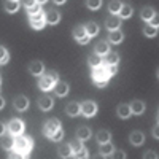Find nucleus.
I'll use <instances>...</instances> for the list:
<instances>
[{
  "label": "nucleus",
  "instance_id": "obj_37",
  "mask_svg": "<svg viewBox=\"0 0 159 159\" xmlns=\"http://www.w3.org/2000/svg\"><path fill=\"white\" fill-rule=\"evenodd\" d=\"M70 147H72V151H73V154H75V153H78L80 150L83 148V143H81V140L76 139V140H73V142L70 143Z\"/></svg>",
  "mask_w": 159,
  "mask_h": 159
},
{
  "label": "nucleus",
  "instance_id": "obj_42",
  "mask_svg": "<svg viewBox=\"0 0 159 159\" xmlns=\"http://www.w3.org/2000/svg\"><path fill=\"white\" fill-rule=\"evenodd\" d=\"M143 159H157V154L156 151H147L143 154Z\"/></svg>",
  "mask_w": 159,
  "mask_h": 159
},
{
  "label": "nucleus",
  "instance_id": "obj_15",
  "mask_svg": "<svg viewBox=\"0 0 159 159\" xmlns=\"http://www.w3.org/2000/svg\"><path fill=\"white\" fill-rule=\"evenodd\" d=\"M59 21H61V15H59V11H56V10H49V11L46 13V22H48V24L56 25Z\"/></svg>",
  "mask_w": 159,
  "mask_h": 159
},
{
  "label": "nucleus",
  "instance_id": "obj_29",
  "mask_svg": "<svg viewBox=\"0 0 159 159\" xmlns=\"http://www.w3.org/2000/svg\"><path fill=\"white\" fill-rule=\"evenodd\" d=\"M113 151H115V148H113L111 143H103V145H100V154H103V156H111Z\"/></svg>",
  "mask_w": 159,
  "mask_h": 159
},
{
  "label": "nucleus",
  "instance_id": "obj_34",
  "mask_svg": "<svg viewBox=\"0 0 159 159\" xmlns=\"http://www.w3.org/2000/svg\"><path fill=\"white\" fill-rule=\"evenodd\" d=\"M143 34L147 35V37H150V38H153V37H156V34H157V29L156 27H153V25H147V27L143 29Z\"/></svg>",
  "mask_w": 159,
  "mask_h": 159
},
{
  "label": "nucleus",
  "instance_id": "obj_48",
  "mask_svg": "<svg viewBox=\"0 0 159 159\" xmlns=\"http://www.w3.org/2000/svg\"><path fill=\"white\" fill-rule=\"evenodd\" d=\"M49 75H51V76H52V78H54V81H56V83H57V78H59V76H57V73H56V72H51V73H49Z\"/></svg>",
  "mask_w": 159,
  "mask_h": 159
},
{
  "label": "nucleus",
  "instance_id": "obj_10",
  "mask_svg": "<svg viewBox=\"0 0 159 159\" xmlns=\"http://www.w3.org/2000/svg\"><path fill=\"white\" fill-rule=\"evenodd\" d=\"M29 72H30L32 75H35V76L43 75V72H45V65H43V62H42V61H34V62H30V65H29Z\"/></svg>",
  "mask_w": 159,
  "mask_h": 159
},
{
  "label": "nucleus",
  "instance_id": "obj_11",
  "mask_svg": "<svg viewBox=\"0 0 159 159\" xmlns=\"http://www.w3.org/2000/svg\"><path fill=\"white\" fill-rule=\"evenodd\" d=\"M119 25H121V18L119 16H110L107 21H105V27H107L110 32L119 30Z\"/></svg>",
  "mask_w": 159,
  "mask_h": 159
},
{
  "label": "nucleus",
  "instance_id": "obj_4",
  "mask_svg": "<svg viewBox=\"0 0 159 159\" xmlns=\"http://www.w3.org/2000/svg\"><path fill=\"white\" fill-rule=\"evenodd\" d=\"M73 37L80 45H88L89 38H91L86 32V27H83V25H76V27L73 29Z\"/></svg>",
  "mask_w": 159,
  "mask_h": 159
},
{
  "label": "nucleus",
  "instance_id": "obj_27",
  "mask_svg": "<svg viewBox=\"0 0 159 159\" xmlns=\"http://www.w3.org/2000/svg\"><path fill=\"white\" fill-rule=\"evenodd\" d=\"M84 27H86V32H88L89 37H96L99 34V25L96 22H88Z\"/></svg>",
  "mask_w": 159,
  "mask_h": 159
},
{
  "label": "nucleus",
  "instance_id": "obj_16",
  "mask_svg": "<svg viewBox=\"0 0 159 159\" xmlns=\"http://www.w3.org/2000/svg\"><path fill=\"white\" fill-rule=\"evenodd\" d=\"M123 40H124V35H123L121 30H113V32H110V35H108V42H110L111 45H119Z\"/></svg>",
  "mask_w": 159,
  "mask_h": 159
},
{
  "label": "nucleus",
  "instance_id": "obj_52",
  "mask_svg": "<svg viewBox=\"0 0 159 159\" xmlns=\"http://www.w3.org/2000/svg\"><path fill=\"white\" fill-rule=\"evenodd\" d=\"M157 121H159V116H157Z\"/></svg>",
  "mask_w": 159,
  "mask_h": 159
},
{
  "label": "nucleus",
  "instance_id": "obj_44",
  "mask_svg": "<svg viewBox=\"0 0 159 159\" xmlns=\"http://www.w3.org/2000/svg\"><path fill=\"white\" fill-rule=\"evenodd\" d=\"M153 137H154V139H159V124H156V126L153 127Z\"/></svg>",
  "mask_w": 159,
  "mask_h": 159
},
{
  "label": "nucleus",
  "instance_id": "obj_24",
  "mask_svg": "<svg viewBox=\"0 0 159 159\" xmlns=\"http://www.w3.org/2000/svg\"><path fill=\"white\" fill-rule=\"evenodd\" d=\"M140 16H142V19H145V21H151L154 16H156V13H154V10L151 8V7H145L143 10H142V13H140Z\"/></svg>",
  "mask_w": 159,
  "mask_h": 159
},
{
  "label": "nucleus",
  "instance_id": "obj_2",
  "mask_svg": "<svg viewBox=\"0 0 159 159\" xmlns=\"http://www.w3.org/2000/svg\"><path fill=\"white\" fill-rule=\"evenodd\" d=\"M110 72H108V65H100V67L94 69L92 70V80H94V83H99V81H107L110 80Z\"/></svg>",
  "mask_w": 159,
  "mask_h": 159
},
{
  "label": "nucleus",
  "instance_id": "obj_1",
  "mask_svg": "<svg viewBox=\"0 0 159 159\" xmlns=\"http://www.w3.org/2000/svg\"><path fill=\"white\" fill-rule=\"evenodd\" d=\"M32 147H34L32 139L24 137V135H18V137H15V150H16V151L24 153V154H29L30 150H32Z\"/></svg>",
  "mask_w": 159,
  "mask_h": 159
},
{
  "label": "nucleus",
  "instance_id": "obj_28",
  "mask_svg": "<svg viewBox=\"0 0 159 159\" xmlns=\"http://www.w3.org/2000/svg\"><path fill=\"white\" fill-rule=\"evenodd\" d=\"M5 10L8 13H16L19 10V2H16V0H8V2H5Z\"/></svg>",
  "mask_w": 159,
  "mask_h": 159
},
{
  "label": "nucleus",
  "instance_id": "obj_18",
  "mask_svg": "<svg viewBox=\"0 0 159 159\" xmlns=\"http://www.w3.org/2000/svg\"><path fill=\"white\" fill-rule=\"evenodd\" d=\"M65 111H67L69 116H76V115H80V111H81V105H80L78 102H70L67 105V108H65Z\"/></svg>",
  "mask_w": 159,
  "mask_h": 159
},
{
  "label": "nucleus",
  "instance_id": "obj_30",
  "mask_svg": "<svg viewBox=\"0 0 159 159\" xmlns=\"http://www.w3.org/2000/svg\"><path fill=\"white\" fill-rule=\"evenodd\" d=\"M121 8H123V3L121 2H110L108 3V10H110V13L113 16H116L119 11H121Z\"/></svg>",
  "mask_w": 159,
  "mask_h": 159
},
{
  "label": "nucleus",
  "instance_id": "obj_19",
  "mask_svg": "<svg viewBox=\"0 0 159 159\" xmlns=\"http://www.w3.org/2000/svg\"><path fill=\"white\" fill-rule=\"evenodd\" d=\"M132 115V110H130V105H126V103H121L118 107V116L121 119H127L129 116Z\"/></svg>",
  "mask_w": 159,
  "mask_h": 159
},
{
  "label": "nucleus",
  "instance_id": "obj_14",
  "mask_svg": "<svg viewBox=\"0 0 159 159\" xmlns=\"http://www.w3.org/2000/svg\"><path fill=\"white\" fill-rule=\"evenodd\" d=\"M38 107H40V110H43V111L51 110V108H52V99L48 97V96L40 97V99H38Z\"/></svg>",
  "mask_w": 159,
  "mask_h": 159
},
{
  "label": "nucleus",
  "instance_id": "obj_22",
  "mask_svg": "<svg viewBox=\"0 0 159 159\" xmlns=\"http://www.w3.org/2000/svg\"><path fill=\"white\" fill-rule=\"evenodd\" d=\"M91 137V129L89 127H86V126H83V127H80L78 130H76V139L78 140H88Z\"/></svg>",
  "mask_w": 159,
  "mask_h": 159
},
{
  "label": "nucleus",
  "instance_id": "obj_47",
  "mask_svg": "<svg viewBox=\"0 0 159 159\" xmlns=\"http://www.w3.org/2000/svg\"><path fill=\"white\" fill-rule=\"evenodd\" d=\"M105 157H107V156H103V154H100V153H99V154H96L92 159H105Z\"/></svg>",
  "mask_w": 159,
  "mask_h": 159
},
{
  "label": "nucleus",
  "instance_id": "obj_38",
  "mask_svg": "<svg viewBox=\"0 0 159 159\" xmlns=\"http://www.w3.org/2000/svg\"><path fill=\"white\" fill-rule=\"evenodd\" d=\"M88 156H89V153H88V150H86L84 147H83L81 150H80L78 153H75V154H73V157H75V159H88Z\"/></svg>",
  "mask_w": 159,
  "mask_h": 159
},
{
  "label": "nucleus",
  "instance_id": "obj_40",
  "mask_svg": "<svg viewBox=\"0 0 159 159\" xmlns=\"http://www.w3.org/2000/svg\"><path fill=\"white\" fill-rule=\"evenodd\" d=\"M111 159H126V153L123 150H115L111 154Z\"/></svg>",
  "mask_w": 159,
  "mask_h": 159
},
{
  "label": "nucleus",
  "instance_id": "obj_41",
  "mask_svg": "<svg viewBox=\"0 0 159 159\" xmlns=\"http://www.w3.org/2000/svg\"><path fill=\"white\" fill-rule=\"evenodd\" d=\"M62 137H64V130L61 129V130H57L54 135H52L49 140H52V142H59V140H62Z\"/></svg>",
  "mask_w": 159,
  "mask_h": 159
},
{
  "label": "nucleus",
  "instance_id": "obj_3",
  "mask_svg": "<svg viewBox=\"0 0 159 159\" xmlns=\"http://www.w3.org/2000/svg\"><path fill=\"white\" fill-rule=\"evenodd\" d=\"M62 127H61V121L57 118H52V119H49V121L45 124V127H43V134L48 137V139H51L52 135L56 134L57 130H61Z\"/></svg>",
  "mask_w": 159,
  "mask_h": 159
},
{
  "label": "nucleus",
  "instance_id": "obj_21",
  "mask_svg": "<svg viewBox=\"0 0 159 159\" xmlns=\"http://www.w3.org/2000/svg\"><path fill=\"white\" fill-rule=\"evenodd\" d=\"M130 110H132L134 115H142L145 111V103L142 100H134L130 103Z\"/></svg>",
  "mask_w": 159,
  "mask_h": 159
},
{
  "label": "nucleus",
  "instance_id": "obj_32",
  "mask_svg": "<svg viewBox=\"0 0 159 159\" xmlns=\"http://www.w3.org/2000/svg\"><path fill=\"white\" fill-rule=\"evenodd\" d=\"M45 2H35L30 8H27V13H29V16H35L38 15V13H42V10H40V5H43Z\"/></svg>",
  "mask_w": 159,
  "mask_h": 159
},
{
  "label": "nucleus",
  "instance_id": "obj_33",
  "mask_svg": "<svg viewBox=\"0 0 159 159\" xmlns=\"http://www.w3.org/2000/svg\"><path fill=\"white\" fill-rule=\"evenodd\" d=\"M119 16H121V19H127L132 16V7L129 5H123L121 11H119Z\"/></svg>",
  "mask_w": 159,
  "mask_h": 159
},
{
  "label": "nucleus",
  "instance_id": "obj_17",
  "mask_svg": "<svg viewBox=\"0 0 159 159\" xmlns=\"http://www.w3.org/2000/svg\"><path fill=\"white\" fill-rule=\"evenodd\" d=\"M2 148L3 150H13L15 148V135H2Z\"/></svg>",
  "mask_w": 159,
  "mask_h": 159
},
{
  "label": "nucleus",
  "instance_id": "obj_35",
  "mask_svg": "<svg viewBox=\"0 0 159 159\" xmlns=\"http://www.w3.org/2000/svg\"><path fill=\"white\" fill-rule=\"evenodd\" d=\"M100 5H102L100 0H88V2H86V7H88L89 10H99Z\"/></svg>",
  "mask_w": 159,
  "mask_h": 159
},
{
  "label": "nucleus",
  "instance_id": "obj_13",
  "mask_svg": "<svg viewBox=\"0 0 159 159\" xmlns=\"http://www.w3.org/2000/svg\"><path fill=\"white\" fill-rule=\"evenodd\" d=\"M54 94L57 96V97H65L69 94V84L67 83H56V86H54Z\"/></svg>",
  "mask_w": 159,
  "mask_h": 159
},
{
  "label": "nucleus",
  "instance_id": "obj_43",
  "mask_svg": "<svg viewBox=\"0 0 159 159\" xmlns=\"http://www.w3.org/2000/svg\"><path fill=\"white\" fill-rule=\"evenodd\" d=\"M150 25H153V27H156V29L159 27V15H156V16L150 21Z\"/></svg>",
  "mask_w": 159,
  "mask_h": 159
},
{
  "label": "nucleus",
  "instance_id": "obj_9",
  "mask_svg": "<svg viewBox=\"0 0 159 159\" xmlns=\"http://www.w3.org/2000/svg\"><path fill=\"white\" fill-rule=\"evenodd\" d=\"M13 105H15V108L18 111H24V110H27V107H29V99L25 96H18L15 100H13Z\"/></svg>",
  "mask_w": 159,
  "mask_h": 159
},
{
  "label": "nucleus",
  "instance_id": "obj_7",
  "mask_svg": "<svg viewBox=\"0 0 159 159\" xmlns=\"http://www.w3.org/2000/svg\"><path fill=\"white\" fill-rule=\"evenodd\" d=\"M56 86V81H54V78H52L49 73L45 75L40 78V81H38V88L42 89V91H49V89H54Z\"/></svg>",
  "mask_w": 159,
  "mask_h": 159
},
{
  "label": "nucleus",
  "instance_id": "obj_39",
  "mask_svg": "<svg viewBox=\"0 0 159 159\" xmlns=\"http://www.w3.org/2000/svg\"><path fill=\"white\" fill-rule=\"evenodd\" d=\"M8 159H27V154H24V153H19V151H11Z\"/></svg>",
  "mask_w": 159,
  "mask_h": 159
},
{
  "label": "nucleus",
  "instance_id": "obj_45",
  "mask_svg": "<svg viewBox=\"0 0 159 159\" xmlns=\"http://www.w3.org/2000/svg\"><path fill=\"white\" fill-rule=\"evenodd\" d=\"M108 72H110V75H115L118 72V67L116 65H108Z\"/></svg>",
  "mask_w": 159,
  "mask_h": 159
},
{
  "label": "nucleus",
  "instance_id": "obj_51",
  "mask_svg": "<svg viewBox=\"0 0 159 159\" xmlns=\"http://www.w3.org/2000/svg\"><path fill=\"white\" fill-rule=\"evenodd\" d=\"M157 78H159V69H157Z\"/></svg>",
  "mask_w": 159,
  "mask_h": 159
},
{
  "label": "nucleus",
  "instance_id": "obj_49",
  "mask_svg": "<svg viewBox=\"0 0 159 159\" xmlns=\"http://www.w3.org/2000/svg\"><path fill=\"white\" fill-rule=\"evenodd\" d=\"M54 3H56V5H64L65 0H54Z\"/></svg>",
  "mask_w": 159,
  "mask_h": 159
},
{
  "label": "nucleus",
  "instance_id": "obj_50",
  "mask_svg": "<svg viewBox=\"0 0 159 159\" xmlns=\"http://www.w3.org/2000/svg\"><path fill=\"white\" fill-rule=\"evenodd\" d=\"M0 132H2V134H5V124L2 123V126H0Z\"/></svg>",
  "mask_w": 159,
  "mask_h": 159
},
{
  "label": "nucleus",
  "instance_id": "obj_5",
  "mask_svg": "<svg viewBox=\"0 0 159 159\" xmlns=\"http://www.w3.org/2000/svg\"><path fill=\"white\" fill-rule=\"evenodd\" d=\"M8 132L11 135H21L22 132H24V123H22V119H11L10 124H8Z\"/></svg>",
  "mask_w": 159,
  "mask_h": 159
},
{
  "label": "nucleus",
  "instance_id": "obj_12",
  "mask_svg": "<svg viewBox=\"0 0 159 159\" xmlns=\"http://www.w3.org/2000/svg\"><path fill=\"white\" fill-rule=\"evenodd\" d=\"M129 140H130V143L134 145V147H140V145H143V142H145V135L142 134L140 130H134L130 134Z\"/></svg>",
  "mask_w": 159,
  "mask_h": 159
},
{
  "label": "nucleus",
  "instance_id": "obj_6",
  "mask_svg": "<svg viewBox=\"0 0 159 159\" xmlns=\"http://www.w3.org/2000/svg\"><path fill=\"white\" fill-rule=\"evenodd\" d=\"M29 21H30V27L32 29L42 30L45 27V24H46V16L43 15V13H38V15H35V16H30Z\"/></svg>",
  "mask_w": 159,
  "mask_h": 159
},
{
  "label": "nucleus",
  "instance_id": "obj_46",
  "mask_svg": "<svg viewBox=\"0 0 159 159\" xmlns=\"http://www.w3.org/2000/svg\"><path fill=\"white\" fill-rule=\"evenodd\" d=\"M97 88H105V86H107V81H99V83H94Z\"/></svg>",
  "mask_w": 159,
  "mask_h": 159
},
{
  "label": "nucleus",
  "instance_id": "obj_25",
  "mask_svg": "<svg viewBox=\"0 0 159 159\" xmlns=\"http://www.w3.org/2000/svg\"><path fill=\"white\" fill-rule=\"evenodd\" d=\"M72 154H73V151H72L70 143H67V145H62V147L59 148V156H61L62 159H69Z\"/></svg>",
  "mask_w": 159,
  "mask_h": 159
},
{
  "label": "nucleus",
  "instance_id": "obj_31",
  "mask_svg": "<svg viewBox=\"0 0 159 159\" xmlns=\"http://www.w3.org/2000/svg\"><path fill=\"white\" fill-rule=\"evenodd\" d=\"M118 62H119V56H118V52L110 51L108 54H107V65H116Z\"/></svg>",
  "mask_w": 159,
  "mask_h": 159
},
{
  "label": "nucleus",
  "instance_id": "obj_36",
  "mask_svg": "<svg viewBox=\"0 0 159 159\" xmlns=\"http://www.w3.org/2000/svg\"><path fill=\"white\" fill-rule=\"evenodd\" d=\"M0 54H2V57H0V62H2L3 65L10 61V54H8V51H7V48L5 46H2L0 48Z\"/></svg>",
  "mask_w": 159,
  "mask_h": 159
},
{
  "label": "nucleus",
  "instance_id": "obj_23",
  "mask_svg": "<svg viewBox=\"0 0 159 159\" xmlns=\"http://www.w3.org/2000/svg\"><path fill=\"white\" fill-rule=\"evenodd\" d=\"M110 139H111V134H110L108 130H105V129L99 130V134H97V142H99L100 145H103V143H110Z\"/></svg>",
  "mask_w": 159,
  "mask_h": 159
},
{
  "label": "nucleus",
  "instance_id": "obj_26",
  "mask_svg": "<svg viewBox=\"0 0 159 159\" xmlns=\"http://www.w3.org/2000/svg\"><path fill=\"white\" fill-rule=\"evenodd\" d=\"M88 64L91 65L92 69H97V67H100L102 65V57L99 56V54H92V56H89V59H88Z\"/></svg>",
  "mask_w": 159,
  "mask_h": 159
},
{
  "label": "nucleus",
  "instance_id": "obj_20",
  "mask_svg": "<svg viewBox=\"0 0 159 159\" xmlns=\"http://www.w3.org/2000/svg\"><path fill=\"white\" fill-rule=\"evenodd\" d=\"M108 52H110V45H108V42H100V43L96 45V54H99V56H107Z\"/></svg>",
  "mask_w": 159,
  "mask_h": 159
},
{
  "label": "nucleus",
  "instance_id": "obj_8",
  "mask_svg": "<svg viewBox=\"0 0 159 159\" xmlns=\"http://www.w3.org/2000/svg\"><path fill=\"white\" fill-rule=\"evenodd\" d=\"M81 111H83V115L88 116V118L94 116V115L97 113V103H96V102H92V100H86V102H83V105H81Z\"/></svg>",
  "mask_w": 159,
  "mask_h": 159
}]
</instances>
